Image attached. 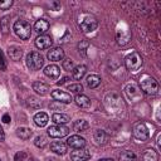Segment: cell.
Here are the masks:
<instances>
[{"label":"cell","instance_id":"obj_1","mask_svg":"<svg viewBox=\"0 0 161 161\" xmlns=\"http://www.w3.org/2000/svg\"><path fill=\"white\" fill-rule=\"evenodd\" d=\"M78 25L83 33H91L97 29L98 21L96 19V16L92 14H82V15H79Z\"/></svg>","mask_w":161,"mask_h":161},{"label":"cell","instance_id":"obj_2","mask_svg":"<svg viewBox=\"0 0 161 161\" xmlns=\"http://www.w3.org/2000/svg\"><path fill=\"white\" fill-rule=\"evenodd\" d=\"M13 29H14V33H15L20 39H23V40L29 39L30 35H31V26H30V24H29L28 21H25V20H21V19H20V20H16V21L14 23Z\"/></svg>","mask_w":161,"mask_h":161},{"label":"cell","instance_id":"obj_3","mask_svg":"<svg viewBox=\"0 0 161 161\" xmlns=\"http://www.w3.org/2000/svg\"><path fill=\"white\" fill-rule=\"evenodd\" d=\"M140 88L146 94H156L158 91V83L155 78H152L150 75H145L140 80Z\"/></svg>","mask_w":161,"mask_h":161},{"label":"cell","instance_id":"obj_4","mask_svg":"<svg viewBox=\"0 0 161 161\" xmlns=\"http://www.w3.org/2000/svg\"><path fill=\"white\" fill-rule=\"evenodd\" d=\"M142 62H143V60H142L141 54L137 53V52H132V53H130V54L126 57V59H125V65H126V68H127L128 70L136 72V70H138V69L141 68Z\"/></svg>","mask_w":161,"mask_h":161},{"label":"cell","instance_id":"obj_5","mask_svg":"<svg viewBox=\"0 0 161 161\" xmlns=\"http://www.w3.org/2000/svg\"><path fill=\"white\" fill-rule=\"evenodd\" d=\"M44 64V59L40 53L38 52H30L26 55V67L30 70H39Z\"/></svg>","mask_w":161,"mask_h":161},{"label":"cell","instance_id":"obj_6","mask_svg":"<svg viewBox=\"0 0 161 161\" xmlns=\"http://www.w3.org/2000/svg\"><path fill=\"white\" fill-rule=\"evenodd\" d=\"M133 137L138 141H146L150 137V131L143 122H136L132 127Z\"/></svg>","mask_w":161,"mask_h":161},{"label":"cell","instance_id":"obj_7","mask_svg":"<svg viewBox=\"0 0 161 161\" xmlns=\"http://www.w3.org/2000/svg\"><path fill=\"white\" fill-rule=\"evenodd\" d=\"M69 132V128L64 125H55V126H50L48 128V135L53 138H60L67 136Z\"/></svg>","mask_w":161,"mask_h":161},{"label":"cell","instance_id":"obj_8","mask_svg":"<svg viewBox=\"0 0 161 161\" xmlns=\"http://www.w3.org/2000/svg\"><path fill=\"white\" fill-rule=\"evenodd\" d=\"M91 157V152L88 150L83 148H74L70 152V158L73 161H87Z\"/></svg>","mask_w":161,"mask_h":161},{"label":"cell","instance_id":"obj_9","mask_svg":"<svg viewBox=\"0 0 161 161\" xmlns=\"http://www.w3.org/2000/svg\"><path fill=\"white\" fill-rule=\"evenodd\" d=\"M50 96H52V98L54 101L60 102V103H69V102H72V96L69 93L59 91V89H53Z\"/></svg>","mask_w":161,"mask_h":161},{"label":"cell","instance_id":"obj_10","mask_svg":"<svg viewBox=\"0 0 161 161\" xmlns=\"http://www.w3.org/2000/svg\"><path fill=\"white\" fill-rule=\"evenodd\" d=\"M52 44H53V40L48 35H39L35 39V47L38 49H48L52 47Z\"/></svg>","mask_w":161,"mask_h":161},{"label":"cell","instance_id":"obj_11","mask_svg":"<svg viewBox=\"0 0 161 161\" xmlns=\"http://www.w3.org/2000/svg\"><path fill=\"white\" fill-rule=\"evenodd\" d=\"M67 145L73 148H83L86 146V140L78 135H73L67 140Z\"/></svg>","mask_w":161,"mask_h":161},{"label":"cell","instance_id":"obj_12","mask_svg":"<svg viewBox=\"0 0 161 161\" xmlns=\"http://www.w3.org/2000/svg\"><path fill=\"white\" fill-rule=\"evenodd\" d=\"M47 57H48V59H49V60L59 62V60H62V59L64 58V50H63L62 48H59V47L53 48V49H50V50L48 52Z\"/></svg>","mask_w":161,"mask_h":161},{"label":"cell","instance_id":"obj_13","mask_svg":"<svg viewBox=\"0 0 161 161\" xmlns=\"http://www.w3.org/2000/svg\"><path fill=\"white\" fill-rule=\"evenodd\" d=\"M49 26H50V25H49L48 20H45V19H39V20H36L35 24H34V30H35L38 34L44 35V33L49 30Z\"/></svg>","mask_w":161,"mask_h":161},{"label":"cell","instance_id":"obj_14","mask_svg":"<svg viewBox=\"0 0 161 161\" xmlns=\"http://www.w3.org/2000/svg\"><path fill=\"white\" fill-rule=\"evenodd\" d=\"M44 74L47 77L52 78V79H57L59 77V74H60V69L55 64H49V65H47L44 68Z\"/></svg>","mask_w":161,"mask_h":161},{"label":"cell","instance_id":"obj_15","mask_svg":"<svg viewBox=\"0 0 161 161\" xmlns=\"http://www.w3.org/2000/svg\"><path fill=\"white\" fill-rule=\"evenodd\" d=\"M50 150L57 155H64L67 152V143L62 141H54L50 143Z\"/></svg>","mask_w":161,"mask_h":161},{"label":"cell","instance_id":"obj_16","mask_svg":"<svg viewBox=\"0 0 161 161\" xmlns=\"http://www.w3.org/2000/svg\"><path fill=\"white\" fill-rule=\"evenodd\" d=\"M130 39H131V35H130L127 29H118L117 30V43L119 45L127 44L130 42Z\"/></svg>","mask_w":161,"mask_h":161},{"label":"cell","instance_id":"obj_17","mask_svg":"<svg viewBox=\"0 0 161 161\" xmlns=\"http://www.w3.org/2000/svg\"><path fill=\"white\" fill-rule=\"evenodd\" d=\"M8 54H9V57H10L11 60L18 62V60H20L21 57H23V50H21V48H19V47H16V45H13V47H9Z\"/></svg>","mask_w":161,"mask_h":161},{"label":"cell","instance_id":"obj_18","mask_svg":"<svg viewBox=\"0 0 161 161\" xmlns=\"http://www.w3.org/2000/svg\"><path fill=\"white\" fill-rule=\"evenodd\" d=\"M33 91H35V93H38L40 96H45L49 92V86L43 83V82L36 80V82L33 83Z\"/></svg>","mask_w":161,"mask_h":161},{"label":"cell","instance_id":"obj_19","mask_svg":"<svg viewBox=\"0 0 161 161\" xmlns=\"http://www.w3.org/2000/svg\"><path fill=\"white\" fill-rule=\"evenodd\" d=\"M74 102H75V104H77L78 107H80V108H88V107L91 106V99H89L87 96L82 94V93L75 96Z\"/></svg>","mask_w":161,"mask_h":161},{"label":"cell","instance_id":"obj_20","mask_svg":"<svg viewBox=\"0 0 161 161\" xmlns=\"http://www.w3.org/2000/svg\"><path fill=\"white\" fill-rule=\"evenodd\" d=\"M48 121H49V117H48V114L44 113V112H38V113L34 116V122H35V125L39 126V127L47 126Z\"/></svg>","mask_w":161,"mask_h":161},{"label":"cell","instance_id":"obj_21","mask_svg":"<svg viewBox=\"0 0 161 161\" xmlns=\"http://www.w3.org/2000/svg\"><path fill=\"white\" fill-rule=\"evenodd\" d=\"M86 72H87V67H86V65H83V64H82V65H77V67H74L73 70H72V77H73L74 79L79 80V79H82V78L84 77Z\"/></svg>","mask_w":161,"mask_h":161},{"label":"cell","instance_id":"obj_22","mask_svg":"<svg viewBox=\"0 0 161 161\" xmlns=\"http://www.w3.org/2000/svg\"><path fill=\"white\" fill-rule=\"evenodd\" d=\"M86 83H87V86H88L91 89L97 88V87L101 84V77H99V75H97V74H91V75H88V77H87Z\"/></svg>","mask_w":161,"mask_h":161},{"label":"cell","instance_id":"obj_23","mask_svg":"<svg viewBox=\"0 0 161 161\" xmlns=\"http://www.w3.org/2000/svg\"><path fill=\"white\" fill-rule=\"evenodd\" d=\"M52 119L57 125H65V123H68L70 121V117L68 114H64V113H54Z\"/></svg>","mask_w":161,"mask_h":161},{"label":"cell","instance_id":"obj_24","mask_svg":"<svg viewBox=\"0 0 161 161\" xmlns=\"http://www.w3.org/2000/svg\"><path fill=\"white\" fill-rule=\"evenodd\" d=\"M31 135H33V132L28 127H19V128H16V136L19 138H21V140H29L31 137Z\"/></svg>","mask_w":161,"mask_h":161},{"label":"cell","instance_id":"obj_25","mask_svg":"<svg viewBox=\"0 0 161 161\" xmlns=\"http://www.w3.org/2000/svg\"><path fill=\"white\" fill-rule=\"evenodd\" d=\"M125 91H126V93L128 94V97H130L131 99L140 97V89H138V87H136L135 84H128V86H126Z\"/></svg>","mask_w":161,"mask_h":161},{"label":"cell","instance_id":"obj_26","mask_svg":"<svg viewBox=\"0 0 161 161\" xmlns=\"http://www.w3.org/2000/svg\"><path fill=\"white\" fill-rule=\"evenodd\" d=\"M88 128H89V123L86 119H77L73 123V130L77 132H82V131H86Z\"/></svg>","mask_w":161,"mask_h":161},{"label":"cell","instance_id":"obj_27","mask_svg":"<svg viewBox=\"0 0 161 161\" xmlns=\"http://www.w3.org/2000/svg\"><path fill=\"white\" fill-rule=\"evenodd\" d=\"M143 161H158V153L155 150H146L142 155Z\"/></svg>","mask_w":161,"mask_h":161},{"label":"cell","instance_id":"obj_28","mask_svg":"<svg viewBox=\"0 0 161 161\" xmlns=\"http://www.w3.org/2000/svg\"><path fill=\"white\" fill-rule=\"evenodd\" d=\"M10 16L9 15H5L1 18L0 20V29L3 31V34H8L9 33V29H10Z\"/></svg>","mask_w":161,"mask_h":161},{"label":"cell","instance_id":"obj_29","mask_svg":"<svg viewBox=\"0 0 161 161\" xmlns=\"http://www.w3.org/2000/svg\"><path fill=\"white\" fill-rule=\"evenodd\" d=\"M94 140L97 141V143L99 145H104L107 142V135L103 130H97L94 132Z\"/></svg>","mask_w":161,"mask_h":161},{"label":"cell","instance_id":"obj_30","mask_svg":"<svg viewBox=\"0 0 161 161\" xmlns=\"http://www.w3.org/2000/svg\"><path fill=\"white\" fill-rule=\"evenodd\" d=\"M119 161H136V155L130 151V150H126L123 152H121L119 155Z\"/></svg>","mask_w":161,"mask_h":161},{"label":"cell","instance_id":"obj_31","mask_svg":"<svg viewBox=\"0 0 161 161\" xmlns=\"http://www.w3.org/2000/svg\"><path fill=\"white\" fill-rule=\"evenodd\" d=\"M88 47H89V43H88L87 40H80V42L78 43V52H79V54H80L82 57H86V55H87V49H88Z\"/></svg>","mask_w":161,"mask_h":161},{"label":"cell","instance_id":"obj_32","mask_svg":"<svg viewBox=\"0 0 161 161\" xmlns=\"http://www.w3.org/2000/svg\"><path fill=\"white\" fill-rule=\"evenodd\" d=\"M34 145L36 147H39V148H44L48 145V141H47V138L44 136H36L35 140H34Z\"/></svg>","mask_w":161,"mask_h":161},{"label":"cell","instance_id":"obj_33","mask_svg":"<svg viewBox=\"0 0 161 161\" xmlns=\"http://www.w3.org/2000/svg\"><path fill=\"white\" fill-rule=\"evenodd\" d=\"M68 91H70L72 93L80 94L82 91H83V86H82L80 83H73V84H69V86H68Z\"/></svg>","mask_w":161,"mask_h":161},{"label":"cell","instance_id":"obj_34","mask_svg":"<svg viewBox=\"0 0 161 161\" xmlns=\"http://www.w3.org/2000/svg\"><path fill=\"white\" fill-rule=\"evenodd\" d=\"M28 106H29L30 108H40V107H42V103H40V101H38L36 98L30 97V98L28 99Z\"/></svg>","mask_w":161,"mask_h":161},{"label":"cell","instance_id":"obj_35","mask_svg":"<svg viewBox=\"0 0 161 161\" xmlns=\"http://www.w3.org/2000/svg\"><path fill=\"white\" fill-rule=\"evenodd\" d=\"M62 65H63V69H65V70H73V68H74L73 60H70V59H64Z\"/></svg>","mask_w":161,"mask_h":161},{"label":"cell","instance_id":"obj_36","mask_svg":"<svg viewBox=\"0 0 161 161\" xmlns=\"http://www.w3.org/2000/svg\"><path fill=\"white\" fill-rule=\"evenodd\" d=\"M49 107H50V109H53V111H62L63 108H64V106H63V103H60V102H52L50 104H49Z\"/></svg>","mask_w":161,"mask_h":161},{"label":"cell","instance_id":"obj_37","mask_svg":"<svg viewBox=\"0 0 161 161\" xmlns=\"http://www.w3.org/2000/svg\"><path fill=\"white\" fill-rule=\"evenodd\" d=\"M13 5V0H4V1H0V9L1 10H8L10 9Z\"/></svg>","mask_w":161,"mask_h":161},{"label":"cell","instance_id":"obj_38","mask_svg":"<svg viewBox=\"0 0 161 161\" xmlns=\"http://www.w3.org/2000/svg\"><path fill=\"white\" fill-rule=\"evenodd\" d=\"M6 67H8V63H6V60H5V57H4L3 50L0 49V68H1L3 70H5Z\"/></svg>","mask_w":161,"mask_h":161},{"label":"cell","instance_id":"obj_39","mask_svg":"<svg viewBox=\"0 0 161 161\" xmlns=\"http://www.w3.org/2000/svg\"><path fill=\"white\" fill-rule=\"evenodd\" d=\"M25 157H26V153H25V152H19V153H16V156H15V161H23Z\"/></svg>","mask_w":161,"mask_h":161},{"label":"cell","instance_id":"obj_40","mask_svg":"<svg viewBox=\"0 0 161 161\" xmlns=\"http://www.w3.org/2000/svg\"><path fill=\"white\" fill-rule=\"evenodd\" d=\"M67 80H69V77H63L60 80H58V82H57V84H58V86H62V84H64Z\"/></svg>","mask_w":161,"mask_h":161},{"label":"cell","instance_id":"obj_41","mask_svg":"<svg viewBox=\"0 0 161 161\" xmlns=\"http://www.w3.org/2000/svg\"><path fill=\"white\" fill-rule=\"evenodd\" d=\"M10 121H11V119H10V116H9L8 113H5V114L3 116V122H4V123H9Z\"/></svg>","mask_w":161,"mask_h":161},{"label":"cell","instance_id":"obj_42","mask_svg":"<svg viewBox=\"0 0 161 161\" xmlns=\"http://www.w3.org/2000/svg\"><path fill=\"white\" fill-rule=\"evenodd\" d=\"M4 140H5V132H4V130L0 125V141H4Z\"/></svg>","mask_w":161,"mask_h":161},{"label":"cell","instance_id":"obj_43","mask_svg":"<svg viewBox=\"0 0 161 161\" xmlns=\"http://www.w3.org/2000/svg\"><path fill=\"white\" fill-rule=\"evenodd\" d=\"M98 161H114L113 158H101V160H98Z\"/></svg>","mask_w":161,"mask_h":161},{"label":"cell","instance_id":"obj_44","mask_svg":"<svg viewBox=\"0 0 161 161\" xmlns=\"http://www.w3.org/2000/svg\"><path fill=\"white\" fill-rule=\"evenodd\" d=\"M0 161H1V160H0Z\"/></svg>","mask_w":161,"mask_h":161}]
</instances>
